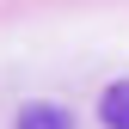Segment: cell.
<instances>
[{
  "label": "cell",
  "instance_id": "6da1fadb",
  "mask_svg": "<svg viewBox=\"0 0 129 129\" xmlns=\"http://www.w3.org/2000/svg\"><path fill=\"white\" fill-rule=\"evenodd\" d=\"M12 129H74V117H68L61 105H43V99H31V105H19Z\"/></svg>",
  "mask_w": 129,
  "mask_h": 129
},
{
  "label": "cell",
  "instance_id": "7a4b0ae2",
  "mask_svg": "<svg viewBox=\"0 0 129 129\" xmlns=\"http://www.w3.org/2000/svg\"><path fill=\"white\" fill-rule=\"evenodd\" d=\"M99 123L105 129H129V80H111L99 92Z\"/></svg>",
  "mask_w": 129,
  "mask_h": 129
}]
</instances>
